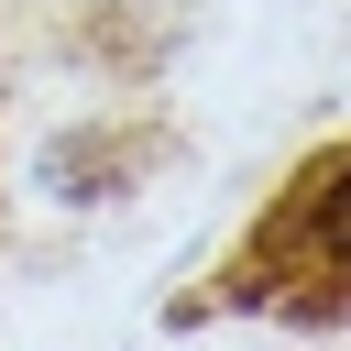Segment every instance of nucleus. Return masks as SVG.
<instances>
[{
  "label": "nucleus",
  "mask_w": 351,
  "mask_h": 351,
  "mask_svg": "<svg viewBox=\"0 0 351 351\" xmlns=\"http://www.w3.org/2000/svg\"><path fill=\"white\" fill-rule=\"evenodd\" d=\"M285 241H296L307 263L351 274V154L307 165V186H296V208H285Z\"/></svg>",
  "instance_id": "nucleus-1"
}]
</instances>
